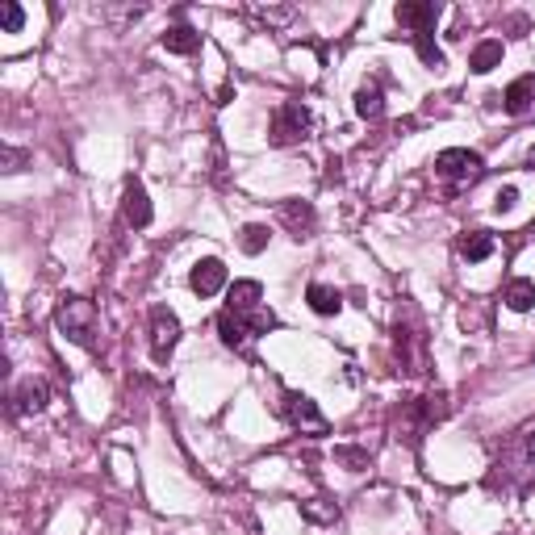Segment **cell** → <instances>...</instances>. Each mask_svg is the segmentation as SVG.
Here are the masks:
<instances>
[{"mask_svg":"<svg viewBox=\"0 0 535 535\" xmlns=\"http://www.w3.org/2000/svg\"><path fill=\"white\" fill-rule=\"evenodd\" d=\"M55 322L75 347H84V352H97V330H101V314L97 305L88 302V297H63L55 305Z\"/></svg>","mask_w":535,"mask_h":535,"instance_id":"1","label":"cell"},{"mask_svg":"<svg viewBox=\"0 0 535 535\" xmlns=\"http://www.w3.org/2000/svg\"><path fill=\"white\" fill-rule=\"evenodd\" d=\"M310 130H314V113H310V105H305V101H285V105L272 110L268 143L272 146H293V143H302V138H310Z\"/></svg>","mask_w":535,"mask_h":535,"instance_id":"2","label":"cell"},{"mask_svg":"<svg viewBox=\"0 0 535 535\" xmlns=\"http://www.w3.org/2000/svg\"><path fill=\"white\" fill-rule=\"evenodd\" d=\"M435 176H443L452 184H477L486 176V159L477 151H464V146H448V151L435 155Z\"/></svg>","mask_w":535,"mask_h":535,"instance_id":"3","label":"cell"},{"mask_svg":"<svg viewBox=\"0 0 535 535\" xmlns=\"http://www.w3.org/2000/svg\"><path fill=\"white\" fill-rule=\"evenodd\" d=\"M285 418H289V426L293 431H302V435H327L330 431V423H327V414L318 410V401L314 398H305V393H297V390H285Z\"/></svg>","mask_w":535,"mask_h":535,"instance_id":"4","label":"cell"},{"mask_svg":"<svg viewBox=\"0 0 535 535\" xmlns=\"http://www.w3.org/2000/svg\"><path fill=\"white\" fill-rule=\"evenodd\" d=\"M176 343H180V318L171 314L168 305H155L151 310V355L163 364L176 352Z\"/></svg>","mask_w":535,"mask_h":535,"instance_id":"5","label":"cell"},{"mask_svg":"<svg viewBox=\"0 0 535 535\" xmlns=\"http://www.w3.org/2000/svg\"><path fill=\"white\" fill-rule=\"evenodd\" d=\"M13 418H25V414H42L47 410V401H50V385L42 377H30V381H22L17 390H13Z\"/></svg>","mask_w":535,"mask_h":535,"instance_id":"6","label":"cell"},{"mask_svg":"<svg viewBox=\"0 0 535 535\" xmlns=\"http://www.w3.org/2000/svg\"><path fill=\"white\" fill-rule=\"evenodd\" d=\"M189 285H193L197 297H218V293L226 289V264H222L218 256L197 259L193 272H189Z\"/></svg>","mask_w":535,"mask_h":535,"instance_id":"7","label":"cell"},{"mask_svg":"<svg viewBox=\"0 0 535 535\" xmlns=\"http://www.w3.org/2000/svg\"><path fill=\"white\" fill-rule=\"evenodd\" d=\"M122 214H126V226H134V231H146V226H151V218H155L151 197H146V189L138 180H126V189H122Z\"/></svg>","mask_w":535,"mask_h":535,"instance_id":"8","label":"cell"},{"mask_svg":"<svg viewBox=\"0 0 535 535\" xmlns=\"http://www.w3.org/2000/svg\"><path fill=\"white\" fill-rule=\"evenodd\" d=\"M393 17H398V25L414 30V34H426L439 22V4H431V0H401L398 9H393Z\"/></svg>","mask_w":535,"mask_h":535,"instance_id":"9","label":"cell"},{"mask_svg":"<svg viewBox=\"0 0 535 535\" xmlns=\"http://www.w3.org/2000/svg\"><path fill=\"white\" fill-rule=\"evenodd\" d=\"M259 297H264V285L259 280H234L231 285V314H239V318H247L251 310H259Z\"/></svg>","mask_w":535,"mask_h":535,"instance_id":"10","label":"cell"},{"mask_svg":"<svg viewBox=\"0 0 535 535\" xmlns=\"http://www.w3.org/2000/svg\"><path fill=\"white\" fill-rule=\"evenodd\" d=\"M355 113H360L364 122H381V118H385V97H381L377 80H368V84L355 88Z\"/></svg>","mask_w":535,"mask_h":535,"instance_id":"11","label":"cell"},{"mask_svg":"<svg viewBox=\"0 0 535 535\" xmlns=\"http://www.w3.org/2000/svg\"><path fill=\"white\" fill-rule=\"evenodd\" d=\"M305 297H310V310L322 318H335L343 310V293L330 289V285H322V280H314L310 289H305Z\"/></svg>","mask_w":535,"mask_h":535,"instance_id":"12","label":"cell"},{"mask_svg":"<svg viewBox=\"0 0 535 535\" xmlns=\"http://www.w3.org/2000/svg\"><path fill=\"white\" fill-rule=\"evenodd\" d=\"M502 105H506V113H527L535 105V75H519L511 88H506V97H502Z\"/></svg>","mask_w":535,"mask_h":535,"instance_id":"13","label":"cell"},{"mask_svg":"<svg viewBox=\"0 0 535 535\" xmlns=\"http://www.w3.org/2000/svg\"><path fill=\"white\" fill-rule=\"evenodd\" d=\"M280 222H285L297 239H305V234L314 231V209L305 206V201H285V206H280Z\"/></svg>","mask_w":535,"mask_h":535,"instance_id":"14","label":"cell"},{"mask_svg":"<svg viewBox=\"0 0 535 535\" xmlns=\"http://www.w3.org/2000/svg\"><path fill=\"white\" fill-rule=\"evenodd\" d=\"M494 256V234L486 231H469L460 234V259H469V264H481V259Z\"/></svg>","mask_w":535,"mask_h":535,"instance_id":"15","label":"cell"},{"mask_svg":"<svg viewBox=\"0 0 535 535\" xmlns=\"http://www.w3.org/2000/svg\"><path fill=\"white\" fill-rule=\"evenodd\" d=\"M197 47H201V34L189 30V25H171L168 34H163V50L168 55H197Z\"/></svg>","mask_w":535,"mask_h":535,"instance_id":"16","label":"cell"},{"mask_svg":"<svg viewBox=\"0 0 535 535\" xmlns=\"http://www.w3.org/2000/svg\"><path fill=\"white\" fill-rule=\"evenodd\" d=\"M218 335H222V343H226V347H234V352H239V347H247V335H251V330H247V322L239 314L222 310V314H218Z\"/></svg>","mask_w":535,"mask_h":535,"instance_id":"17","label":"cell"},{"mask_svg":"<svg viewBox=\"0 0 535 535\" xmlns=\"http://www.w3.org/2000/svg\"><path fill=\"white\" fill-rule=\"evenodd\" d=\"M498 63H502V42H498V38H486V42H477V47H473V59H469V67H473L477 75H489Z\"/></svg>","mask_w":535,"mask_h":535,"instance_id":"18","label":"cell"},{"mask_svg":"<svg viewBox=\"0 0 535 535\" xmlns=\"http://www.w3.org/2000/svg\"><path fill=\"white\" fill-rule=\"evenodd\" d=\"M506 305H511L514 314H527L535 305V280H527V276L511 280V285H506Z\"/></svg>","mask_w":535,"mask_h":535,"instance_id":"19","label":"cell"},{"mask_svg":"<svg viewBox=\"0 0 535 535\" xmlns=\"http://www.w3.org/2000/svg\"><path fill=\"white\" fill-rule=\"evenodd\" d=\"M414 50H418V59H423L431 72H439V67H443V50H439V42H435V30L414 34Z\"/></svg>","mask_w":535,"mask_h":535,"instance_id":"20","label":"cell"},{"mask_svg":"<svg viewBox=\"0 0 535 535\" xmlns=\"http://www.w3.org/2000/svg\"><path fill=\"white\" fill-rule=\"evenodd\" d=\"M268 239H272V231H268V226H259V222H251V226H243V231H239V247H243L247 256H259V251H268Z\"/></svg>","mask_w":535,"mask_h":535,"instance_id":"21","label":"cell"},{"mask_svg":"<svg viewBox=\"0 0 535 535\" xmlns=\"http://www.w3.org/2000/svg\"><path fill=\"white\" fill-rule=\"evenodd\" d=\"M302 514L310 523H335V519H339V506L330 498H310V502H302Z\"/></svg>","mask_w":535,"mask_h":535,"instance_id":"22","label":"cell"},{"mask_svg":"<svg viewBox=\"0 0 535 535\" xmlns=\"http://www.w3.org/2000/svg\"><path fill=\"white\" fill-rule=\"evenodd\" d=\"M22 25H25V9H22V4L0 0V30H4V34H22Z\"/></svg>","mask_w":535,"mask_h":535,"instance_id":"23","label":"cell"},{"mask_svg":"<svg viewBox=\"0 0 535 535\" xmlns=\"http://www.w3.org/2000/svg\"><path fill=\"white\" fill-rule=\"evenodd\" d=\"M243 322H247V330H251V335H268V330L276 327V314H272L268 305H259V310H251Z\"/></svg>","mask_w":535,"mask_h":535,"instance_id":"24","label":"cell"},{"mask_svg":"<svg viewBox=\"0 0 535 535\" xmlns=\"http://www.w3.org/2000/svg\"><path fill=\"white\" fill-rule=\"evenodd\" d=\"M335 460L347 464L352 473H364V469H368V452H360V448H335Z\"/></svg>","mask_w":535,"mask_h":535,"instance_id":"25","label":"cell"},{"mask_svg":"<svg viewBox=\"0 0 535 535\" xmlns=\"http://www.w3.org/2000/svg\"><path fill=\"white\" fill-rule=\"evenodd\" d=\"M25 163H30V155H25V151H17V146H0V168L9 171V176H13V171H22Z\"/></svg>","mask_w":535,"mask_h":535,"instance_id":"26","label":"cell"},{"mask_svg":"<svg viewBox=\"0 0 535 535\" xmlns=\"http://www.w3.org/2000/svg\"><path fill=\"white\" fill-rule=\"evenodd\" d=\"M514 206H519V189H514V184L498 189V197H494V209H498V214H511Z\"/></svg>","mask_w":535,"mask_h":535,"instance_id":"27","label":"cell"},{"mask_svg":"<svg viewBox=\"0 0 535 535\" xmlns=\"http://www.w3.org/2000/svg\"><path fill=\"white\" fill-rule=\"evenodd\" d=\"M519 456H523V473H527V481H535V431L523 439V448H519Z\"/></svg>","mask_w":535,"mask_h":535,"instance_id":"28","label":"cell"},{"mask_svg":"<svg viewBox=\"0 0 535 535\" xmlns=\"http://www.w3.org/2000/svg\"><path fill=\"white\" fill-rule=\"evenodd\" d=\"M527 168L535 171V146H531V151H527Z\"/></svg>","mask_w":535,"mask_h":535,"instance_id":"29","label":"cell"}]
</instances>
